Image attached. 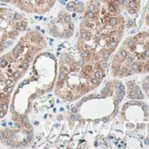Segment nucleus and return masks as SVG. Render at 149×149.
Instances as JSON below:
<instances>
[{
	"label": "nucleus",
	"instance_id": "423d86ee",
	"mask_svg": "<svg viewBox=\"0 0 149 149\" xmlns=\"http://www.w3.org/2000/svg\"><path fill=\"white\" fill-rule=\"evenodd\" d=\"M12 101V93L0 87V119L6 116Z\"/></svg>",
	"mask_w": 149,
	"mask_h": 149
},
{
	"label": "nucleus",
	"instance_id": "aec40b11",
	"mask_svg": "<svg viewBox=\"0 0 149 149\" xmlns=\"http://www.w3.org/2000/svg\"><path fill=\"white\" fill-rule=\"evenodd\" d=\"M145 55L147 56V57H149V50H146V51L145 52Z\"/></svg>",
	"mask_w": 149,
	"mask_h": 149
},
{
	"label": "nucleus",
	"instance_id": "5701e85b",
	"mask_svg": "<svg viewBox=\"0 0 149 149\" xmlns=\"http://www.w3.org/2000/svg\"><path fill=\"white\" fill-rule=\"evenodd\" d=\"M127 107H128V104H125V106H124V109H126Z\"/></svg>",
	"mask_w": 149,
	"mask_h": 149
},
{
	"label": "nucleus",
	"instance_id": "4468645a",
	"mask_svg": "<svg viewBox=\"0 0 149 149\" xmlns=\"http://www.w3.org/2000/svg\"><path fill=\"white\" fill-rule=\"evenodd\" d=\"M115 85H116V88H117V89H118V88L120 87V85H121V84H120L119 82H117Z\"/></svg>",
	"mask_w": 149,
	"mask_h": 149
},
{
	"label": "nucleus",
	"instance_id": "412c9836",
	"mask_svg": "<svg viewBox=\"0 0 149 149\" xmlns=\"http://www.w3.org/2000/svg\"><path fill=\"white\" fill-rule=\"evenodd\" d=\"M145 144L146 145H148L149 144V139H145Z\"/></svg>",
	"mask_w": 149,
	"mask_h": 149
},
{
	"label": "nucleus",
	"instance_id": "cd10ccee",
	"mask_svg": "<svg viewBox=\"0 0 149 149\" xmlns=\"http://www.w3.org/2000/svg\"><path fill=\"white\" fill-rule=\"evenodd\" d=\"M148 46H149V42H148Z\"/></svg>",
	"mask_w": 149,
	"mask_h": 149
},
{
	"label": "nucleus",
	"instance_id": "0eeeda50",
	"mask_svg": "<svg viewBox=\"0 0 149 149\" xmlns=\"http://www.w3.org/2000/svg\"><path fill=\"white\" fill-rule=\"evenodd\" d=\"M136 92L134 91H131L130 90V92H129V97L130 98H135L136 97Z\"/></svg>",
	"mask_w": 149,
	"mask_h": 149
},
{
	"label": "nucleus",
	"instance_id": "6ab92c4d",
	"mask_svg": "<svg viewBox=\"0 0 149 149\" xmlns=\"http://www.w3.org/2000/svg\"><path fill=\"white\" fill-rule=\"evenodd\" d=\"M128 25H133V20L132 19H129V21H128Z\"/></svg>",
	"mask_w": 149,
	"mask_h": 149
},
{
	"label": "nucleus",
	"instance_id": "2eb2a0df",
	"mask_svg": "<svg viewBox=\"0 0 149 149\" xmlns=\"http://www.w3.org/2000/svg\"><path fill=\"white\" fill-rule=\"evenodd\" d=\"M122 99H123V96H122L121 94L118 95V101H121Z\"/></svg>",
	"mask_w": 149,
	"mask_h": 149
},
{
	"label": "nucleus",
	"instance_id": "9d476101",
	"mask_svg": "<svg viewBox=\"0 0 149 149\" xmlns=\"http://www.w3.org/2000/svg\"><path fill=\"white\" fill-rule=\"evenodd\" d=\"M132 70H137V69H138V65H137L136 63H133V64L132 65Z\"/></svg>",
	"mask_w": 149,
	"mask_h": 149
},
{
	"label": "nucleus",
	"instance_id": "1a4fd4ad",
	"mask_svg": "<svg viewBox=\"0 0 149 149\" xmlns=\"http://www.w3.org/2000/svg\"><path fill=\"white\" fill-rule=\"evenodd\" d=\"M134 45H135V44H134V42H133L132 40H129V41H128V46H129L130 47H134Z\"/></svg>",
	"mask_w": 149,
	"mask_h": 149
},
{
	"label": "nucleus",
	"instance_id": "4be33fe9",
	"mask_svg": "<svg viewBox=\"0 0 149 149\" xmlns=\"http://www.w3.org/2000/svg\"><path fill=\"white\" fill-rule=\"evenodd\" d=\"M143 88H144V90H146V89H147V85L144 84H143Z\"/></svg>",
	"mask_w": 149,
	"mask_h": 149
},
{
	"label": "nucleus",
	"instance_id": "dca6fc26",
	"mask_svg": "<svg viewBox=\"0 0 149 149\" xmlns=\"http://www.w3.org/2000/svg\"><path fill=\"white\" fill-rule=\"evenodd\" d=\"M118 89H119V91H124L125 87H124V85H122V84H121V85H120V87H119Z\"/></svg>",
	"mask_w": 149,
	"mask_h": 149
},
{
	"label": "nucleus",
	"instance_id": "f8f14e48",
	"mask_svg": "<svg viewBox=\"0 0 149 149\" xmlns=\"http://www.w3.org/2000/svg\"><path fill=\"white\" fill-rule=\"evenodd\" d=\"M127 86H128V88H129L130 90H132V89H133V88H134L133 84H131V83H129V84H127Z\"/></svg>",
	"mask_w": 149,
	"mask_h": 149
},
{
	"label": "nucleus",
	"instance_id": "f03ea898",
	"mask_svg": "<svg viewBox=\"0 0 149 149\" xmlns=\"http://www.w3.org/2000/svg\"><path fill=\"white\" fill-rule=\"evenodd\" d=\"M47 47V40L39 29H27L13 47L0 54V87L13 93L37 55Z\"/></svg>",
	"mask_w": 149,
	"mask_h": 149
},
{
	"label": "nucleus",
	"instance_id": "39448f33",
	"mask_svg": "<svg viewBox=\"0 0 149 149\" xmlns=\"http://www.w3.org/2000/svg\"><path fill=\"white\" fill-rule=\"evenodd\" d=\"M57 0H13L11 6L28 14L43 15L50 12Z\"/></svg>",
	"mask_w": 149,
	"mask_h": 149
},
{
	"label": "nucleus",
	"instance_id": "9b49d317",
	"mask_svg": "<svg viewBox=\"0 0 149 149\" xmlns=\"http://www.w3.org/2000/svg\"><path fill=\"white\" fill-rule=\"evenodd\" d=\"M126 72H127V68L123 67V68H121V73H122V74H125Z\"/></svg>",
	"mask_w": 149,
	"mask_h": 149
},
{
	"label": "nucleus",
	"instance_id": "7ed1b4c3",
	"mask_svg": "<svg viewBox=\"0 0 149 149\" xmlns=\"http://www.w3.org/2000/svg\"><path fill=\"white\" fill-rule=\"evenodd\" d=\"M29 20L17 8L0 6V54L6 52L28 29Z\"/></svg>",
	"mask_w": 149,
	"mask_h": 149
},
{
	"label": "nucleus",
	"instance_id": "a878e982",
	"mask_svg": "<svg viewBox=\"0 0 149 149\" xmlns=\"http://www.w3.org/2000/svg\"><path fill=\"white\" fill-rule=\"evenodd\" d=\"M117 113H118V110H115L114 111V114H117Z\"/></svg>",
	"mask_w": 149,
	"mask_h": 149
},
{
	"label": "nucleus",
	"instance_id": "bb28decb",
	"mask_svg": "<svg viewBox=\"0 0 149 149\" xmlns=\"http://www.w3.org/2000/svg\"><path fill=\"white\" fill-rule=\"evenodd\" d=\"M147 21H148V22H149V16H148V17H147Z\"/></svg>",
	"mask_w": 149,
	"mask_h": 149
},
{
	"label": "nucleus",
	"instance_id": "b1692460",
	"mask_svg": "<svg viewBox=\"0 0 149 149\" xmlns=\"http://www.w3.org/2000/svg\"><path fill=\"white\" fill-rule=\"evenodd\" d=\"M130 104H136V102H135V101H132Z\"/></svg>",
	"mask_w": 149,
	"mask_h": 149
},
{
	"label": "nucleus",
	"instance_id": "a211bd4d",
	"mask_svg": "<svg viewBox=\"0 0 149 149\" xmlns=\"http://www.w3.org/2000/svg\"><path fill=\"white\" fill-rule=\"evenodd\" d=\"M147 108H148V106H147L146 104H144V105L142 106V109H143L144 111H146V110H147Z\"/></svg>",
	"mask_w": 149,
	"mask_h": 149
},
{
	"label": "nucleus",
	"instance_id": "20e7f679",
	"mask_svg": "<svg viewBox=\"0 0 149 149\" xmlns=\"http://www.w3.org/2000/svg\"><path fill=\"white\" fill-rule=\"evenodd\" d=\"M74 31V25L71 15L63 11L59 13L56 19L52 20L48 26V33L54 38L69 39L73 36Z\"/></svg>",
	"mask_w": 149,
	"mask_h": 149
},
{
	"label": "nucleus",
	"instance_id": "f3484780",
	"mask_svg": "<svg viewBox=\"0 0 149 149\" xmlns=\"http://www.w3.org/2000/svg\"><path fill=\"white\" fill-rule=\"evenodd\" d=\"M137 97H138L139 99H143V98H144V97H143V95H142L141 93H140V94H139V96H138Z\"/></svg>",
	"mask_w": 149,
	"mask_h": 149
},
{
	"label": "nucleus",
	"instance_id": "6e6552de",
	"mask_svg": "<svg viewBox=\"0 0 149 149\" xmlns=\"http://www.w3.org/2000/svg\"><path fill=\"white\" fill-rule=\"evenodd\" d=\"M119 54H120V56H121L122 58H125V57H127V52H126L125 50H121Z\"/></svg>",
	"mask_w": 149,
	"mask_h": 149
},
{
	"label": "nucleus",
	"instance_id": "f257e3e1",
	"mask_svg": "<svg viewBox=\"0 0 149 149\" xmlns=\"http://www.w3.org/2000/svg\"><path fill=\"white\" fill-rule=\"evenodd\" d=\"M54 95L66 102H74L94 90L104 77L101 64L62 53L57 63Z\"/></svg>",
	"mask_w": 149,
	"mask_h": 149
},
{
	"label": "nucleus",
	"instance_id": "393cba45",
	"mask_svg": "<svg viewBox=\"0 0 149 149\" xmlns=\"http://www.w3.org/2000/svg\"><path fill=\"white\" fill-rule=\"evenodd\" d=\"M146 68H147V70H149V63H148V64L146 65Z\"/></svg>",
	"mask_w": 149,
	"mask_h": 149
},
{
	"label": "nucleus",
	"instance_id": "ddd939ff",
	"mask_svg": "<svg viewBox=\"0 0 149 149\" xmlns=\"http://www.w3.org/2000/svg\"><path fill=\"white\" fill-rule=\"evenodd\" d=\"M127 61H128L129 63L132 62V58L131 56H128V57H127Z\"/></svg>",
	"mask_w": 149,
	"mask_h": 149
}]
</instances>
